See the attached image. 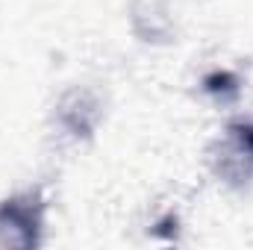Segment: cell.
Here are the masks:
<instances>
[{
	"label": "cell",
	"instance_id": "6da1fadb",
	"mask_svg": "<svg viewBox=\"0 0 253 250\" xmlns=\"http://www.w3.org/2000/svg\"><path fill=\"white\" fill-rule=\"evenodd\" d=\"M42 215H44V203L39 191H27L6 200L0 206V242L21 245V248L36 245L42 230Z\"/></svg>",
	"mask_w": 253,
	"mask_h": 250
},
{
	"label": "cell",
	"instance_id": "7a4b0ae2",
	"mask_svg": "<svg viewBox=\"0 0 253 250\" xmlns=\"http://www.w3.org/2000/svg\"><path fill=\"white\" fill-rule=\"evenodd\" d=\"M230 159L253 165V124H233L230 129Z\"/></svg>",
	"mask_w": 253,
	"mask_h": 250
},
{
	"label": "cell",
	"instance_id": "3957f363",
	"mask_svg": "<svg viewBox=\"0 0 253 250\" xmlns=\"http://www.w3.org/2000/svg\"><path fill=\"white\" fill-rule=\"evenodd\" d=\"M203 85H206V91H212V94H233V91L239 88V80H236L233 74H227V71H215V74H209V77L203 80Z\"/></svg>",
	"mask_w": 253,
	"mask_h": 250
}]
</instances>
